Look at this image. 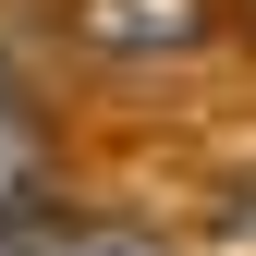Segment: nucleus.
Here are the masks:
<instances>
[{"mask_svg":"<svg viewBox=\"0 0 256 256\" xmlns=\"http://www.w3.org/2000/svg\"><path fill=\"white\" fill-rule=\"evenodd\" d=\"M74 37L98 61H196L220 37V0H74Z\"/></svg>","mask_w":256,"mask_h":256,"instance_id":"1","label":"nucleus"},{"mask_svg":"<svg viewBox=\"0 0 256 256\" xmlns=\"http://www.w3.org/2000/svg\"><path fill=\"white\" fill-rule=\"evenodd\" d=\"M49 256H171V244L134 232V220H86V232H49Z\"/></svg>","mask_w":256,"mask_h":256,"instance_id":"2","label":"nucleus"},{"mask_svg":"<svg viewBox=\"0 0 256 256\" xmlns=\"http://www.w3.org/2000/svg\"><path fill=\"white\" fill-rule=\"evenodd\" d=\"M208 232H220V256H256V183H220V220H208Z\"/></svg>","mask_w":256,"mask_h":256,"instance_id":"3","label":"nucleus"},{"mask_svg":"<svg viewBox=\"0 0 256 256\" xmlns=\"http://www.w3.org/2000/svg\"><path fill=\"white\" fill-rule=\"evenodd\" d=\"M0 256H49V232L37 220H0Z\"/></svg>","mask_w":256,"mask_h":256,"instance_id":"4","label":"nucleus"}]
</instances>
